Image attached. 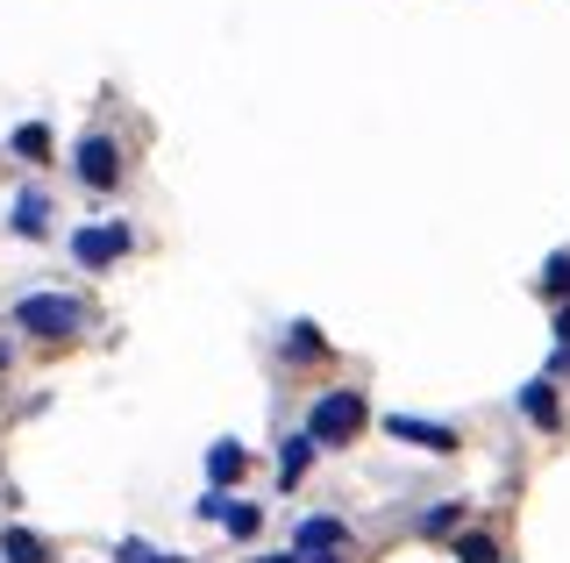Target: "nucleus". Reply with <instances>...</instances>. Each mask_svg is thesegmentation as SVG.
<instances>
[{
  "label": "nucleus",
  "mask_w": 570,
  "mask_h": 563,
  "mask_svg": "<svg viewBox=\"0 0 570 563\" xmlns=\"http://www.w3.org/2000/svg\"><path fill=\"white\" fill-rule=\"evenodd\" d=\"M542 293H570V257H549V271H542Z\"/></svg>",
  "instance_id": "17"
},
{
  "label": "nucleus",
  "mask_w": 570,
  "mask_h": 563,
  "mask_svg": "<svg viewBox=\"0 0 570 563\" xmlns=\"http://www.w3.org/2000/svg\"><path fill=\"white\" fill-rule=\"evenodd\" d=\"M385 435H392V443H414V450H435V456L456 450V428H442V421H414V414H385Z\"/></svg>",
  "instance_id": "5"
},
{
  "label": "nucleus",
  "mask_w": 570,
  "mask_h": 563,
  "mask_svg": "<svg viewBox=\"0 0 570 563\" xmlns=\"http://www.w3.org/2000/svg\"><path fill=\"white\" fill-rule=\"evenodd\" d=\"M142 563H186V556H142Z\"/></svg>",
  "instance_id": "19"
},
{
  "label": "nucleus",
  "mask_w": 570,
  "mask_h": 563,
  "mask_svg": "<svg viewBox=\"0 0 570 563\" xmlns=\"http://www.w3.org/2000/svg\"><path fill=\"white\" fill-rule=\"evenodd\" d=\"M557 343H563V349H570V307H563V314H557Z\"/></svg>",
  "instance_id": "18"
},
{
  "label": "nucleus",
  "mask_w": 570,
  "mask_h": 563,
  "mask_svg": "<svg viewBox=\"0 0 570 563\" xmlns=\"http://www.w3.org/2000/svg\"><path fill=\"white\" fill-rule=\"evenodd\" d=\"M200 514H207V521H222V527H228L236 542H249V535L264 527V506H249V500H228V506H222V500H207Z\"/></svg>",
  "instance_id": "7"
},
{
  "label": "nucleus",
  "mask_w": 570,
  "mask_h": 563,
  "mask_svg": "<svg viewBox=\"0 0 570 563\" xmlns=\"http://www.w3.org/2000/svg\"><path fill=\"white\" fill-rule=\"evenodd\" d=\"M14 236H29V243H43V236H50V200H43L36 186L14 192Z\"/></svg>",
  "instance_id": "8"
},
{
  "label": "nucleus",
  "mask_w": 570,
  "mask_h": 563,
  "mask_svg": "<svg viewBox=\"0 0 570 563\" xmlns=\"http://www.w3.org/2000/svg\"><path fill=\"white\" fill-rule=\"evenodd\" d=\"M121 250H129V228H121V221H94V228H79V236H71V257H79L86 271H107Z\"/></svg>",
  "instance_id": "4"
},
{
  "label": "nucleus",
  "mask_w": 570,
  "mask_h": 563,
  "mask_svg": "<svg viewBox=\"0 0 570 563\" xmlns=\"http://www.w3.org/2000/svg\"><path fill=\"white\" fill-rule=\"evenodd\" d=\"M335 550H350V527L335 521V514L299 521V535H293V556H299V563H307V556H335Z\"/></svg>",
  "instance_id": "6"
},
{
  "label": "nucleus",
  "mask_w": 570,
  "mask_h": 563,
  "mask_svg": "<svg viewBox=\"0 0 570 563\" xmlns=\"http://www.w3.org/2000/svg\"><path fill=\"white\" fill-rule=\"evenodd\" d=\"M0 556L8 563H50V542L29 535V527H0Z\"/></svg>",
  "instance_id": "11"
},
{
  "label": "nucleus",
  "mask_w": 570,
  "mask_h": 563,
  "mask_svg": "<svg viewBox=\"0 0 570 563\" xmlns=\"http://www.w3.org/2000/svg\"><path fill=\"white\" fill-rule=\"evenodd\" d=\"M14 150L43 165V157H50V129H43V121H22V129H14Z\"/></svg>",
  "instance_id": "14"
},
{
  "label": "nucleus",
  "mask_w": 570,
  "mask_h": 563,
  "mask_svg": "<svg viewBox=\"0 0 570 563\" xmlns=\"http://www.w3.org/2000/svg\"><path fill=\"white\" fill-rule=\"evenodd\" d=\"M456 563H499L492 535H456Z\"/></svg>",
  "instance_id": "15"
},
{
  "label": "nucleus",
  "mask_w": 570,
  "mask_h": 563,
  "mask_svg": "<svg viewBox=\"0 0 570 563\" xmlns=\"http://www.w3.org/2000/svg\"><path fill=\"white\" fill-rule=\"evenodd\" d=\"M521 414L534 421V428H563V407H557V385H549V378H534L528 393H521Z\"/></svg>",
  "instance_id": "9"
},
{
  "label": "nucleus",
  "mask_w": 570,
  "mask_h": 563,
  "mask_svg": "<svg viewBox=\"0 0 570 563\" xmlns=\"http://www.w3.org/2000/svg\"><path fill=\"white\" fill-rule=\"evenodd\" d=\"M71 165H79V179L94 186V192H115V179H121V150L107 144L100 129H94V136H79V150H71Z\"/></svg>",
  "instance_id": "3"
},
{
  "label": "nucleus",
  "mask_w": 570,
  "mask_h": 563,
  "mask_svg": "<svg viewBox=\"0 0 570 563\" xmlns=\"http://www.w3.org/2000/svg\"><path fill=\"white\" fill-rule=\"evenodd\" d=\"M285 357H299V364H314V357H328V336H321L314 322H293L285 328Z\"/></svg>",
  "instance_id": "12"
},
{
  "label": "nucleus",
  "mask_w": 570,
  "mask_h": 563,
  "mask_svg": "<svg viewBox=\"0 0 570 563\" xmlns=\"http://www.w3.org/2000/svg\"><path fill=\"white\" fill-rule=\"evenodd\" d=\"M421 527H428V535H456V500H435Z\"/></svg>",
  "instance_id": "16"
},
{
  "label": "nucleus",
  "mask_w": 570,
  "mask_h": 563,
  "mask_svg": "<svg viewBox=\"0 0 570 563\" xmlns=\"http://www.w3.org/2000/svg\"><path fill=\"white\" fill-rule=\"evenodd\" d=\"M236 471H243V443L228 435V443H214V450H207V478H236Z\"/></svg>",
  "instance_id": "13"
},
{
  "label": "nucleus",
  "mask_w": 570,
  "mask_h": 563,
  "mask_svg": "<svg viewBox=\"0 0 570 563\" xmlns=\"http://www.w3.org/2000/svg\"><path fill=\"white\" fill-rule=\"evenodd\" d=\"M364 421H371L364 393H321L314 414H307V435H314V450H343V443H356Z\"/></svg>",
  "instance_id": "2"
},
{
  "label": "nucleus",
  "mask_w": 570,
  "mask_h": 563,
  "mask_svg": "<svg viewBox=\"0 0 570 563\" xmlns=\"http://www.w3.org/2000/svg\"><path fill=\"white\" fill-rule=\"evenodd\" d=\"M257 563H299V556H257Z\"/></svg>",
  "instance_id": "20"
},
{
  "label": "nucleus",
  "mask_w": 570,
  "mask_h": 563,
  "mask_svg": "<svg viewBox=\"0 0 570 563\" xmlns=\"http://www.w3.org/2000/svg\"><path fill=\"white\" fill-rule=\"evenodd\" d=\"M307 464H314V435H307V428L285 435V450H278V485H299V478H307Z\"/></svg>",
  "instance_id": "10"
},
{
  "label": "nucleus",
  "mask_w": 570,
  "mask_h": 563,
  "mask_svg": "<svg viewBox=\"0 0 570 563\" xmlns=\"http://www.w3.org/2000/svg\"><path fill=\"white\" fill-rule=\"evenodd\" d=\"M14 328L36 343H65L86 328V307L79 300H58V293H29V300H14Z\"/></svg>",
  "instance_id": "1"
}]
</instances>
